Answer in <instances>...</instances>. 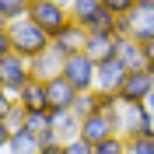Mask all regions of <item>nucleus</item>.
I'll list each match as a JSON object with an SVG mask.
<instances>
[{
    "label": "nucleus",
    "mask_w": 154,
    "mask_h": 154,
    "mask_svg": "<svg viewBox=\"0 0 154 154\" xmlns=\"http://www.w3.org/2000/svg\"><path fill=\"white\" fill-rule=\"evenodd\" d=\"M70 7V21L91 35V32H112L116 35V14H109L102 7V0H67Z\"/></svg>",
    "instance_id": "obj_2"
},
{
    "label": "nucleus",
    "mask_w": 154,
    "mask_h": 154,
    "mask_svg": "<svg viewBox=\"0 0 154 154\" xmlns=\"http://www.w3.org/2000/svg\"><path fill=\"white\" fill-rule=\"evenodd\" d=\"M28 18L35 21L42 32H49V35H60L67 25H74V21H70V7L63 0H38V4H32Z\"/></svg>",
    "instance_id": "obj_3"
},
{
    "label": "nucleus",
    "mask_w": 154,
    "mask_h": 154,
    "mask_svg": "<svg viewBox=\"0 0 154 154\" xmlns=\"http://www.w3.org/2000/svg\"><path fill=\"white\" fill-rule=\"evenodd\" d=\"M130 154H154V140L151 137H133L130 140Z\"/></svg>",
    "instance_id": "obj_25"
},
{
    "label": "nucleus",
    "mask_w": 154,
    "mask_h": 154,
    "mask_svg": "<svg viewBox=\"0 0 154 154\" xmlns=\"http://www.w3.org/2000/svg\"><path fill=\"white\" fill-rule=\"evenodd\" d=\"M11 137H14V133H11V126H7V119H0V154L7 151V144H11Z\"/></svg>",
    "instance_id": "obj_29"
},
{
    "label": "nucleus",
    "mask_w": 154,
    "mask_h": 154,
    "mask_svg": "<svg viewBox=\"0 0 154 154\" xmlns=\"http://www.w3.org/2000/svg\"><path fill=\"white\" fill-rule=\"evenodd\" d=\"M32 4H38V0H32Z\"/></svg>",
    "instance_id": "obj_36"
},
{
    "label": "nucleus",
    "mask_w": 154,
    "mask_h": 154,
    "mask_svg": "<svg viewBox=\"0 0 154 154\" xmlns=\"http://www.w3.org/2000/svg\"><path fill=\"white\" fill-rule=\"evenodd\" d=\"M102 7L109 11V14H133V7H137V0H102Z\"/></svg>",
    "instance_id": "obj_24"
},
{
    "label": "nucleus",
    "mask_w": 154,
    "mask_h": 154,
    "mask_svg": "<svg viewBox=\"0 0 154 154\" xmlns=\"http://www.w3.org/2000/svg\"><path fill=\"white\" fill-rule=\"evenodd\" d=\"M63 63H67V60L60 56V53H53V46H49L42 56L32 60V77H35V81H53V77L63 74Z\"/></svg>",
    "instance_id": "obj_15"
},
{
    "label": "nucleus",
    "mask_w": 154,
    "mask_h": 154,
    "mask_svg": "<svg viewBox=\"0 0 154 154\" xmlns=\"http://www.w3.org/2000/svg\"><path fill=\"white\" fill-rule=\"evenodd\" d=\"M126 74H130V70L123 67V60H119V56L109 60V63H98V91H116V95H119Z\"/></svg>",
    "instance_id": "obj_14"
},
{
    "label": "nucleus",
    "mask_w": 154,
    "mask_h": 154,
    "mask_svg": "<svg viewBox=\"0 0 154 154\" xmlns=\"http://www.w3.org/2000/svg\"><path fill=\"white\" fill-rule=\"evenodd\" d=\"M95 112H119V95L95 88Z\"/></svg>",
    "instance_id": "obj_22"
},
{
    "label": "nucleus",
    "mask_w": 154,
    "mask_h": 154,
    "mask_svg": "<svg viewBox=\"0 0 154 154\" xmlns=\"http://www.w3.org/2000/svg\"><path fill=\"white\" fill-rule=\"evenodd\" d=\"M151 70H154V67H151Z\"/></svg>",
    "instance_id": "obj_38"
},
{
    "label": "nucleus",
    "mask_w": 154,
    "mask_h": 154,
    "mask_svg": "<svg viewBox=\"0 0 154 154\" xmlns=\"http://www.w3.org/2000/svg\"><path fill=\"white\" fill-rule=\"evenodd\" d=\"M119 60H123L126 70H144V67H147L144 46H140V42H133V38H119Z\"/></svg>",
    "instance_id": "obj_18"
},
{
    "label": "nucleus",
    "mask_w": 154,
    "mask_h": 154,
    "mask_svg": "<svg viewBox=\"0 0 154 154\" xmlns=\"http://www.w3.org/2000/svg\"><path fill=\"white\" fill-rule=\"evenodd\" d=\"M42 147H38V140L28 133V130H21V133L11 137V144H7V154H38Z\"/></svg>",
    "instance_id": "obj_19"
},
{
    "label": "nucleus",
    "mask_w": 154,
    "mask_h": 154,
    "mask_svg": "<svg viewBox=\"0 0 154 154\" xmlns=\"http://www.w3.org/2000/svg\"><path fill=\"white\" fill-rule=\"evenodd\" d=\"M151 140H154V133H151Z\"/></svg>",
    "instance_id": "obj_37"
},
{
    "label": "nucleus",
    "mask_w": 154,
    "mask_h": 154,
    "mask_svg": "<svg viewBox=\"0 0 154 154\" xmlns=\"http://www.w3.org/2000/svg\"><path fill=\"white\" fill-rule=\"evenodd\" d=\"M116 35L130 38V14H119V18H116Z\"/></svg>",
    "instance_id": "obj_28"
},
{
    "label": "nucleus",
    "mask_w": 154,
    "mask_h": 154,
    "mask_svg": "<svg viewBox=\"0 0 154 154\" xmlns=\"http://www.w3.org/2000/svg\"><path fill=\"white\" fill-rule=\"evenodd\" d=\"M84 53L95 63H109V60L119 56V35H112V32H91L84 42Z\"/></svg>",
    "instance_id": "obj_10"
},
{
    "label": "nucleus",
    "mask_w": 154,
    "mask_h": 154,
    "mask_svg": "<svg viewBox=\"0 0 154 154\" xmlns=\"http://www.w3.org/2000/svg\"><path fill=\"white\" fill-rule=\"evenodd\" d=\"M46 95H49V112H74V102H77L81 91L60 74L53 81H46Z\"/></svg>",
    "instance_id": "obj_9"
},
{
    "label": "nucleus",
    "mask_w": 154,
    "mask_h": 154,
    "mask_svg": "<svg viewBox=\"0 0 154 154\" xmlns=\"http://www.w3.org/2000/svg\"><path fill=\"white\" fill-rule=\"evenodd\" d=\"M130 38L140 42V46L154 38V7H144V4L133 7V14H130Z\"/></svg>",
    "instance_id": "obj_12"
},
{
    "label": "nucleus",
    "mask_w": 154,
    "mask_h": 154,
    "mask_svg": "<svg viewBox=\"0 0 154 154\" xmlns=\"http://www.w3.org/2000/svg\"><path fill=\"white\" fill-rule=\"evenodd\" d=\"M137 4H144V7H154V0H137Z\"/></svg>",
    "instance_id": "obj_35"
},
{
    "label": "nucleus",
    "mask_w": 154,
    "mask_h": 154,
    "mask_svg": "<svg viewBox=\"0 0 154 154\" xmlns=\"http://www.w3.org/2000/svg\"><path fill=\"white\" fill-rule=\"evenodd\" d=\"M0 11L7 14V21H21V18H28L32 0H0Z\"/></svg>",
    "instance_id": "obj_21"
},
{
    "label": "nucleus",
    "mask_w": 154,
    "mask_h": 154,
    "mask_svg": "<svg viewBox=\"0 0 154 154\" xmlns=\"http://www.w3.org/2000/svg\"><path fill=\"white\" fill-rule=\"evenodd\" d=\"M7 53H11V35H7V32H0V60L7 56Z\"/></svg>",
    "instance_id": "obj_31"
},
{
    "label": "nucleus",
    "mask_w": 154,
    "mask_h": 154,
    "mask_svg": "<svg viewBox=\"0 0 154 154\" xmlns=\"http://www.w3.org/2000/svg\"><path fill=\"white\" fill-rule=\"evenodd\" d=\"M18 105L25 112H49V95H46V81H32L25 91L18 95Z\"/></svg>",
    "instance_id": "obj_16"
},
{
    "label": "nucleus",
    "mask_w": 154,
    "mask_h": 154,
    "mask_svg": "<svg viewBox=\"0 0 154 154\" xmlns=\"http://www.w3.org/2000/svg\"><path fill=\"white\" fill-rule=\"evenodd\" d=\"M95 154H130V140L123 133H116L109 140H102V144H95Z\"/></svg>",
    "instance_id": "obj_20"
},
{
    "label": "nucleus",
    "mask_w": 154,
    "mask_h": 154,
    "mask_svg": "<svg viewBox=\"0 0 154 154\" xmlns=\"http://www.w3.org/2000/svg\"><path fill=\"white\" fill-rule=\"evenodd\" d=\"M25 130L38 140V147L56 144V126H53V112H28L25 119Z\"/></svg>",
    "instance_id": "obj_13"
},
{
    "label": "nucleus",
    "mask_w": 154,
    "mask_h": 154,
    "mask_svg": "<svg viewBox=\"0 0 154 154\" xmlns=\"http://www.w3.org/2000/svg\"><path fill=\"white\" fill-rule=\"evenodd\" d=\"M119 133L126 140L154 133V112L147 105H119Z\"/></svg>",
    "instance_id": "obj_7"
},
{
    "label": "nucleus",
    "mask_w": 154,
    "mask_h": 154,
    "mask_svg": "<svg viewBox=\"0 0 154 154\" xmlns=\"http://www.w3.org/2000/svg\"><path fill=\"white\" fill-rule=\"evenodd\" d=\"M7 35H11V53H18V56H25V60L42 56V53L53 46V35L42 32L32 18L11 21V25H7Z\"/></svg>",
    "instance_id": "obj_1"
},
{
    "label": "nucleus",
    "mask_w": 154,
    "mask_h": 154,
    "mask_svg": "<svg viewBox=\"0 0 154 154\" xmlns=\"http://www.w3.org/2000/svg\"><path fill=\"white\" fill-rule=\"evenodd\" d=\"M32 81H35L32 77V60L18 56V53H7V56L0 60V88L4 91H11V95L18 98Z\"/></svg>",
    "instance_id": "obj_4"
},
{
    "label": "nucleus",
    "mask_w": 154,
    "mask_h": 154,
    "mask_svg": "<svg viewBox=\"0 0 154 154\" xmlns=\"http://www.w3.org/2000/svg\"><path fill=\"white\" fill-rule=\"evenodd\" d=\"M144 56H147V67H154V38L144 42Z\"/></svg>",
    "instance_id": "obj_32"
},
{
    "label": "nucleus",
    "mask_w": 154,
    "mask_h": 154,
    "mask_svg": "<svg viewBox=\"0 0 154 154\" xmlns=\"http://www.w3.org/2000/svg\"><path fill=\"white\" fill-rule=\"evenodd\" d=\"M116 133H119V112H91L81 119V140H88L91 147Z\"/></svg>",
    "instance_id": "obj_8"
},
{
    "label": "nucleus",
    "mask_w": 154,
    "mask_h": 154,
    "mask_svg": "<svg viewBox=\"0 0 154 154\" xmlns=\"http://www.w3.org/2000/svg\"><path fill=\"white\" fill-rule=\"evenodd\" d=\"M84 42H88V32L81 25H67L60 35H53V53H60L63 60L77 56V53H84Z\"/></svg>",
    "instance_id": "obj_11"
},
{
    "label": "nucleus",
    "mask_w": 154,
    "mask_h": 154,
    "mask_svg": "<svg viewBox=\"0 0 154 154\" xmlns=\"http://www.w3.org/2000/svg\"><path fill=\"white\" fill-rule=\"evenodd\" d=\"M53 126H56L60 144H70V140L81 137V116H74V112H53Z\"/></svg>",
    "instance_id": "obj_17"
},
{
    "label": "nucleus",
    "mask_w": 154,
    "mask_h": 154,
    "mask_svg": "<svg viewBox=\"0 0 154 154\" xmlns=\"http://www.w3.org/2000/svg\"><path fill=\"white\" fill-rule=\"evenodd\" d=\"M14 109H18V98L11 95V91H4V88H0V119H7Z\"/></svg>",
    "instance_id": "obj_26"
},
{
    "label": "nucleus",
    "mask_w": 154,
    "mask_h": 154,
    "mask_svg": "<svg viewBox=\"0 0 154 154\" xmlns=\"http://www.w3.org/2000/svg\"><path fill=\"white\" fill-rule=\"evenodd\" d=\"M7 25H11V21H7V14L0 11V32H7Z\"/></svg>",
    "instance_id": "obj_33"
},
{
    "label": "nucleus",
    "mask_w": 154,
    "mask_h": 154,
    "mask_svg": "<svg viewBox=\"0 0 154 154\" xmlns=\"http://www.w3.org/2000/svg\"><path fill=\"white\" fill-rule=\"evenodd\" d=\"M63 147H67V154H95V147L88 144V140H81V137L70 140V144H63Z\"/></svg>",
    "instance_id": "obj_27"
},
{
    "label": "nucleus",
    "mask_w": 154,
    "mask_h": 154,
    "mask_svg": "<svg viewBox=\"0 0 154 154\" xmlns=\"http://www.w3.org/2000/svg\"><path fill=\"white\" fill-rule=\"evenodd\" d=\"M147 109H151V112H154V91H151V98H147Z\"/></svg>",
    "instance_id": "obj_34"
},
{
    "label": "nucleus",
    "mask_w": 154,
    "mask_h": 154,
    "mask_svg": "<svg viewBox=\"0 0 154 154\" xmlns=\"http://www.w3.org/2000/svg\"><path fill=\"white\" fill-rule=\"evenodd\" d=\"M95 112V91H84V95H77V102H74V116H91Z\"/></svg>",
    "instance_id": "obj_23"
},
{
    "label": "nucleus",
    "mask_w": 154,
    "mask_h": 154,
    "mask_svg": "<svg viewBox=\"0 0 154 154\" xmlns=\"http://www.w3.org/2000/svg\"><path fill=\"white\" fill-rule=\"evenodd\" d=\"M154 91V70L144 67V70H130L119 88V105H147V98Z\"/></svg>",
    "instance_id": "obj_6"
},
{
    "label": "nucleus",
    "mask_w": 154,
    "mask_h": 154,
    "mask_svg": "<svg viewBox=\"0 0 154 154\" xmlns=\"http://www.w3.org/2000/svg\"><path fill=\"white\" fill-rule=\"evenodd\" d=\"M38 154H67V147H63V144L56 140V144H46V147H42Z\"/></svg>",
    "instance_id": "obj_30"
},
{
    "label": "nucleus",
    "mask_w": 154,
    "mask_h": 154,
    "mask_svg": "<svg viewBox=\"0 0 154 154\" xmlns=\"http://www.w3.org/2000/svg\"><path fill=\"white\" fill-rule=\"evenodd\" d=\"M63 77H67L81 95H84V91H95V88H98V63L88 56V53L67 56V63H63Z\"/></svg>",
    "instance_id": "obj_5"
}]
</instances>
